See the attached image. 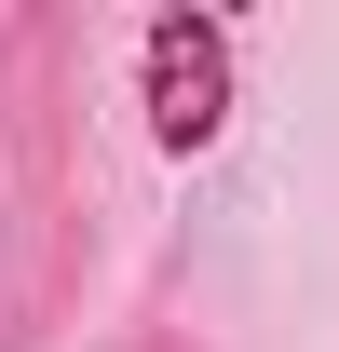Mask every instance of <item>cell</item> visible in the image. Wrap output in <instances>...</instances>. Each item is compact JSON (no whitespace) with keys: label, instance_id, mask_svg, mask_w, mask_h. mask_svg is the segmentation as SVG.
Returning <instances> with one entry per match:
<instances>
[{"label":"cell","instance_id":"obj_1","mask_svg":"<svg viewBox=\"0 0 339 352\" xmlns=\"http://www.w3.org/2000/svg\"><path fill=\"white\" fill-rule=\"evenodd\" d=\"M136 95H150V135H163L176 163L231 135V14H150L136 28Z\"/></svg>","mask_w":339,"mask_h":352}]
</instances>
